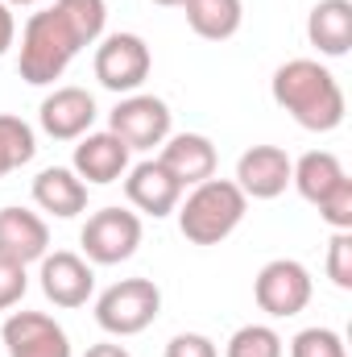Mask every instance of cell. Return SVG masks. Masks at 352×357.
Listing matches in <instances>:
<instances>
[{
  "mask_svg": "<svg viewBox=\"0 0 352 357\" xmlns=\"http://www.w3.org/2000/svg\"><path fill=\"white\" fill-rule=\"evenodd\" d=\"M269 96L307 133H332V129L344 125V112H349L340 79L319 59H290V63H282L273 71V79H269Z\"/></svg>",
  "mask_w": 352,
  "mask_h": 357,
  "instance_id": "1",
  "label": "cell"
},
{
  "mask_svg": "<svg viewBox=\"0 0 352 357\" xmlns=\"http://www.w3.org/2000/svg\"><path fill=\"white\" fill-rule=\"evenodd\" d=\"M245 212H249L245 191L232 178H216V175L195 183L191 191H182V199L175 208L178 233L191 245H220L224 237H232L241 229Z\"/></svg>",
  "mask_w": 352,
  "mask_h": 357,
  "instance_id": "2",
  "label": "cell"
},
{
  "mask_svg": "<svg viewBox=\"0 0 352 357\" xmlns=\"http://www.w3.org/2000/svg\"><path fill=\"white\" fill-rule=\"evenodd\" d=\"M83 50V38L71 29V21L58 13V4L33 13L21 29V54H17V71L25 84L33 88H50L54 79L67 75V67L75 63V54Z\"/></svg>",
  "mask_w": 352,
  "mask_h": 357,
  "instance_id": "3",
  "label": "cell"
},
{
  "mask_svg": "<svg viewBox=\"0 0 352 357\" xmlns=\"http://www.w3.org/2000/svg\"><path fill=\"white\" fill-rule=\"evenodd\" d=\"M162 312V287L154 278H120L95 299V324L108 337H137Z\"/></svg>",
  "mask_w": 352,
  "mask_h": 357,
  "instance_id": "4",
  "label": "cell"
},
{
  "mask_svg": "<svg viewBox=\"0 0 352 357\" xmlns=\"http://www.w3.org/2000/svg\"><path fill=\"white\" fill-rule=\"evenodd\" d=\"M91 67H95L99 88L116 91V96H133V91H141V84L150 79L154 54H150V46H145L141 33H104L95 42Z\"/></svg>",
  "mask_w": 352,
  "mask_h": 357,
  "instance_id": "5",
  "label": "cell"
},
{
  "mask_svg": "<svg viewBox=\"0 0 352 357\" xmlns=\"http://www.w3.org/2000/svg\"><path fill=\"white\" fill-rule=\"evenodd\" d=\"M175 129V112L162 96H150V91H133L125 96L112 112H108V133H116L129 150H158Z\"/></svg>",
  "mask_w": 352,
  "mask_h": 357,
  "instance_id": "6",
  "label": "cell"
},
{
  "mask_svg": "<svg viewBox=\"0 0 352 357\" xmlns=\"http://www.w3.org/2000/svg\"><path fill=\"white\" fill-rule=\"evenodd\" d=\"M141 216L129 212V208H99L91 212L83 233H79V245H83V258L91 266H120L137 254L141 245Z\"/></svg>",
  "mask_w": 352,
  "mask_h": 357,
  "instance_id": "7",
  "label": "cell"
},
{
  "mask_svg": "<svg viewBox=\"0 0 352 357\" xmlns=\"http://www.w3.org/2000/svg\"><path fill=\"white\" fill-rule=\"evenodd\" d=\"M311 295H315L311 270L303 266V262H294V258H273L253 278V299H257V307H262L265 316H273V320L298 316L311 303Z\"/></svg>",
  "mask_w": 352,
  "mask_h": 357,
  "instance_id": "8",
  "label": "cell"
},
{
  "mask_svg": "<svg viewBox=\"0 0 352 357\" xmlns=\"http://www.w3.org/2000/svg\"><path fill=\"white\" fill-rule=\"evenodd\" d=\"M8 357H71L67 328L46 312H13L0 328Z\"/></svg>",
  "mask_w": 352,
  "mask_h": 357,
  "instance_id": "9",
  "label": "cell"
},
{
  "mask_svg": "<svg viewBox=\"0 0 352 357\" xmlns=\"http://www.w3.org/2000/svg\"><path fill=\"white\" fill-rule=\"evenodd\" d=\"M42 295L54 303V307H83L91 295H95V270L83 254H71V250H54L42 258Z\"/></svg>",
  "mask_w": 352,
  "mask_h": 357,
  "instance_id": "10",
  "label": "cell"
},
{
  "mask_svg": "<svg viewBox=\"0 0 352 357\" xmlns=\"http://www.w3.org/2000/svg\"><path fill=\"white\" fill-rule=\"evenodd\" d=\"M95 116H99L95 96H91L88 88H75V84L54 88L42 100V108H38V125H42V133L54 137V142H79L83 133H91Z\"/></svg>",
  "mask_w": 352,
  "mask_h": 357,
  "instance_id": "11",
  "label": "cell"
},
{
  "mask_svg": "<svg viewBox=\"0 0 352 357\" xmlns=\"http://www.w3.org/2000/svg\"><path fill=\"white\" fill-rule=\"evenodd\" d=\"M129 154L133 150L116 133H108V129L83 133L75 154H71V171L83 178L88 187H108V183H120L129 175Z\"/></svg>",
  "mask_w": 352,
  "mask_h": 357,
  "instance_id": "12",
  "label": "cell"
},
{
  "mask_svg": "<svg viewBox=\"0 0 352 357\" xmlns=\"http://www.w3.org/2000/svg\"><path fill=\"white\" fill-rule=\"evenodd\" d=\"M290 167L294 158L282 146H249L237 158V187L245 191V199H278L290 187Z\"/></svg>",
  "mask_w": 352,
  "mask_h": 357,
  "instance_id": "13",
  "label": "cell"
},
{
  "mask_svg": "<svg viewBox=\"0 0 352 357\" xmlns=\"http://www.w3.org/2000/svg\"><path fill=\"white\" fill-rule=\"evenodd\" d=\"M182 183H178L158 158H145V162H137V167H129V175H125V195H129V204L141 212V216H154V220H162V216H170L178 208V199H182Z\"/></svg>",
  "mask_w": 352,
  "mask_h": 357,
  "instance_id": "14",
  "label": "cell"
},
{
  "mask_svg": "<svg viewBox=\"0 0 352 357\" xmlns=\"http://www.w3.org/2000/svg\"><path fill=\"white\" fill-rule=\"evenodd\" d=\"M50 254V225L29 208H0V258L8 262H42Z\"/></svg>",
  "mask_w": 352,
  "mask_h": 357,
  "instance_id": "15",
  "label": "cell"
},
{
  "mask_svg": "<svg viewBox=\"0 0 352 357\" xmlns=\"http://www.w3.org/2000/svg\"><path fill=\"white\" fill-rule=\"evenodd\" d=\"M158 162L170 171V175L182 183V187H195L203 178L216 175V142L203 137V133H170L162 146H158Z\"/></svg>",
  "mask_w": 352,
  "mask_h": 357,
  "instance_id": "16",
  "label": "cell"
},
{
  "mask_svg": "<svg viewBox=\"0 0 352 357\" xmlns=\"http://www.w3.org/2000/svg\"><path fill=\"white\" fill-rule=\"evenodd\" d=\"M33 204L58 220H75L79 212H88V183L71 167H46L33 178Z\"/></svg>",
  "mask_w": 352,
  "mask_h": 357,
  "instance_id": "17",
  "label": "cell"
},
{
  "mask_svg": "<svg viewBox=\"0 0 352 357\" xmlns=\"http://www.w3.org/2000/svg\"><path fill=\"white\" fill-rule=\"evenodd\" d=\"M307 42L323 59H344L352 50V0H319L307 13Z\"/></svg>",
  "mask_w": 352,
  "mask_h": 357,
  "instance_id": "18",
  "label": "cell"
},
{
  "mask_svg": "<svg viewBox=\"0 0 352 357\" xmlns=\"http://www.w3.org/2000/svg\"><path fill=\"white\" fill-rule=\"evenodd\" d=\"M186 25L203 42H228L245 25V4L241 0H186Z\"/></svg>",
  "mask_w": 352,
  "mask_h": 357,
  "instance_id": "19",
  "label": "cell"
},
{
  "mask_svg": "<svg viewBox=\"0 0 352 357\" xmlns=\"http://www.w3.org/2000/svg\"><path fill=\"white\" fill-rule=\"evenodd\" d=\"M344 175H349V171H344V162H340L332 150H307V154L290 167V187H294L307 204H319Z\"/></svg>",
  "mask_w": 352,
  "mask_h": 357,
  "instance_id": "20",
  "label": "cell"
},
{
  "mask_svg": "<svg viewBox=\"0 0 352 357\" xmlns=\"http://www.w3.org/2000/svg\"><path fill=\"white\" fill-rule=\"evenodd\" d=\"M38 154V133L29 121L13 116V112H0V178L29 167Z\"/></svg>",
  "mask_w": 352,
  "mask_h": 357,
  "instance_id": "21",
  "label": "cell"
},
{
  "mask_svg": "<svg viewBox=\"0 0 352 357\" xmlns=\"http://www.w3.org/2000/svg\"><path fill=\"white\" fill-rule=\"evenodd\" d=\"M224 357H286V341L269 324H241L228 337Z\"/></svg>",
  "mask_w": 352,
  "mask_h": 357,
  "instance_id": "22",
  "label": "cell"
},
{
  "mask_svg": "<svg viewBox=\"0 0 352 357\" xmlns=\"http://www.w3.org/2000/svg\"><path fill=\"white\" fill-rule=\"evenodd\" d=\"M58 13L71 21V29L83 38V46H95L108 25V4L104 0H54Z\"/></svg>",
  "mask_w": 352,
  "mask_h": 357,
  "instance_id": "23",
  "label": "cell"
},
{
  "mask_svg": "<svg viewBox=\"0 0 352 357\" xmlns=\"http://www.w3.org/2000/svg\"><path fill=\"white\" fill-rule=\"evenodd\" d=\"M290 357H349V345L336 328H303L290 341Z\"/></svg>",
  "mask_w": 352,
  "mask_h": 357,
  "instance_id": "24",
  "label": "cell"
},
{
  "mask_svg": "<svg viewBox=\"0 0 352 357\" xmlns=\"http://www.w3.org/2000/svg\"><path fill=\"white\" fill-rule=\"evenodd\" d=\"M315 208H319V220H323L332 233H352V178L344 175Z\"/></svg>",
  "mask_w": 352,
  "mask_h": 357,
  "instance_id": "25",
  "label": "cell"
},
{
  "mask_svg": "<svg viewBox=\"0 0 352 357\" xmlns=\"http://www.w3.org/2000/svg\"><path fill=\"white\" fill-rule=\"evenodd\" d=\"M328 278H332V287L352 291V233H332V241H328Z\"/></svg>",
  "mask_w": 352,
  "mask_h": 357,
  "instance_id": "26",
  "label": "cell"
},
{
  "mask_svg": "<svg viewBox=\"0 0 352 357\" xmlns=\"http://www.w3.org/2000/svg\"><path fill=\"white\" fill-rule=\"evenodd\" d=\"M25 291H29V274H25V266L0 258V312L17 307V303L25 299Z\"/></svg>",
  "mask_w": 352,
  "mask_h": 357,
  "instance_id": "27",
  "label": "cell"
},
{
  "mask_svg": "<svg viewBox=\"0 0 352 357\" xmlns=\"http://www.w3.org/2000/svg\"><path fill=\"white\" fill-rule=\"evenodd\" d=\"M166 357H220V349L203 333H178V337H170V345H166Z\"/></svg>",
  "mask_w": 352,
  "mask_h": 357,
  "instance_id": "28",
  "label": "cell"
},
{
  "mask_svg": "<svg viewBox=\"0 0 352 357\" xmlns=\"http://www.w3.org/2000/svg\"><path fill=\"white\" fill-rule=\"evenodd\" d=\"M13 46H17V17H13V8L0 0V59H4Z\"/></svg>",
  "mask_w": 352,
  "mask_h": 357,
  "instance_id": "29",
  "label": "cell"
},
{
  "mask_svg": "<svg viewBox=\"0 0 352 357\" xmlns=\"http://www.w3.org/2000/svg\"><path fill=\"white\" fill-rule=\"evenodd\" d=\"M83 357H133V354H129L120 341H99V345H91Z\"/></svg>",
  "mask_w": 352,
  "mask_h": 357,
  "instance_id": "30",
  "label": "cell"
},
{
  "mask_svg": "<svg viewBox=\"0 0 352 357\" xmlns=\"http://www.w3.org/2000/svg\"><path fill=\"white\" fill-rule=\"evenodd\" d=\"M8 8H33V4H42V0H4Z\"/></svg>",
  "mask_w": 352,
  "mask_h": 357,
  "instance_id": "31",
  "label": "cell"
},
{
  "mask_svg": "<svg viewBox=\"0 0 352 357\" xmlns=\"http://www.w3.org/2000/svg\"><path fill=\"white\" fill-rule=\"evenodd\" d=\"M154 4H162V8H182L186 0H154Z\"/></svg>",
  "mask_w": 352,
  "mask_h": 357,
  "instance_id": "32",
  "label": "cell"
}]
</instances>
